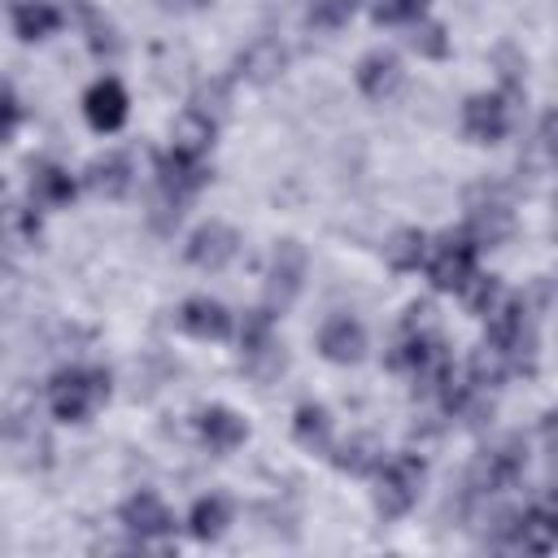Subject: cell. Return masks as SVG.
I'll use <instances>...</instances> for the list:
<instances>
[{"label":"cell","instance_id":"obj_18","mask_svg":"<svg viewBox=\"0 0 558 558\" xmlns=\"http://www.w3.org/2000/svg\"><path fill=\"white\" fill-rule=\"evenodd\" d=\"M283 61H288V52H283L279 39H257V44L244 48V57H240V74L253 78V83H270V78H279Z\"/></svg>","mask_w":558,"mask_h":558},{"label":"cell","instance_id":"obj_12","mask_svg":"<svg viewBox=\"0 0 558 558\" xmlns=\"http://www.w3.org/2000/svg\"><path fill=\"white\" fill-rule=\"evenodd\" d=\"M466 235L475 240V244H501L506 235H510V209H506V201H497L493 192L484 196V192H475L471 196V214H466Z\"/></svg>","mask_w":558,"mask_h":558},{"label":"cell","instance_id":"obj_9","mask_svg":"<svg viewBox=\"0 0 558 558\" xmlns=\"http://www.w3.org/2000/svg\"><path fill=\"white\" fill-rule=\"evenodd\" d=\"M235 253H240V235L227 222H205L187 240V262L201 266V270H222Z\"/></svg>","mask_w":558,"mask_h":558},{"label":"cell","instance_id":"obj_23","mask_svg":"<svg viewBox=\"0 0 558 558\" xmlns=\"http://www.w3.org/2000/svg\"><path fill=\"white\" fill-rule=\"evenodd\" d=\"M554 545V514H549V506H532V510H523L519 514V523H514V549H549Z\"/></svg>","mask_w":558,"mask_h":558},{"label":"cell","instance_id":"obj_31","mask_svg":"<svg viewBox=\"0 0 558 558\" xmlns=\"http://www.w3.org/2000/svg\"><path fill=\"white\" fill-rule=\"evenodd\" d=\"M432 0H375V22L397 26V22H418Z\"/></svg>","mask_w":558,"mask_h":558},{"label":"cell","instance_id":"obj_32","mask_svg":"<svg viewBox=\"0 0 558 558\" xmlns=\"http://www.w3.org/2000/svg\"><path fill=\"white\" fill-rule=\"evenodd\" d=\"M410 48H414L418 57H445V52H449L445 26H440V22H423V26H414V35H410Z\"/></svg>","mask_w":558,"mask_h":558},{"label":"cell","instance_id":"obj_2","mask_svg":"<svg viewBox=\"0 0 558 558\" xmlns=\"http://www.w3.org/2000/svg\"><path fill=\"white\" fill-rule=\"evenodd\" d=\"M379 471V484H375V510L384 519H401L418 493H423V480H427V462L418 453H392L388 462L375 466Z\"/></svg>","mask_w":558,"mask_h":558},{"label":"cell","instance_id":"obj_16","mask_svg":"<svg viewBox=\"0 0 558 558\" xmlns=\"http://www.w3.org/2000/svg\"><path fill=\"white\" fill-rule=\"evenodd\" d=\"M179 327L196 340H222L231 331V314L209 296H192L179 305Z\"/></svg>","mask_w":558,"mask_h":558},{"label":"cell","instance_id":"obj_6","mask_svg":"<svg viewBox=\"0 0 558 558\" xmlns=\"http://www.w3.org/2000/svg\"><path fill=\"white\" fill-rule=\"evenodd\" d=\"M301 279H305V248L296 240H279V248L270 253V270H266V305L288 310L292 296L301 292Z\"/></svg>","mask_w":558,"mask_h":558},{"label":"cell","instance_id":"obj_14","mask_svg":"<svg viewBox=\"0 0 558 558\" xmlns=\"http://www.w3.org/2000/svg\"><path fill=\"white\" fill-rule=\"evenodd\" d=\"M357 87H362L366 100H388L401 87V61H397V52H384V48L366 52L357 61Z\"/></svg>","mask_w":558,"mask_h":558},{"label":"cell","instance_id":"obj_15","mask_svg":"<svg viewBox=\"0 0 558 558\" xmlns=\"http://www.w3.org/2000/svg\"><path fill=\"white\" fill-rule=\"evenodd\" d=\"M196 432H201V440H205L214 453H231L235 445H244L248 423H244L235 410H227V405H209V410H201Z\"/></svg>","mask_w":558,"mask_h":558},{"label":"cell","instance_id":"obj_19","mask_svg":"<svg viewBox=\"0 0 558 558\" xmlns=\"http://www.w3.org/2000/svg\"><path fill=\"white\" fill-rule=\"evenodd\" d=\"M214 131H218V122L209 113H201V109L187 105V113L174 122V148L179 153H192V157H205L209 144H214Z\"/></svg>","mask_w":558,"mask_h":558},{"label":"cell","instance_id":"obj_29","mask_svg":"<svg viewBox=\"0 0 558 558\" xmlns=\"http://www.w3.org/2000/svg\"><path fill=\"white\" fill-rule=\"evenodd\" d=\"M357 0H310V26L318 31H340L353 17Z\"/></svg>","mask_w":558,"mask_h":558},{"label":"cell","instance_id":"obj_1","mask_svg":"<svg viewBox=\"0 0 558 558\" xmlns=\"http://www.w3.org/2000/svg\"><path fill=\"white\" fill-rule=\"evenodd\" d=\"M105 401H109V375L100 366H70L48 388V405L61 423H87Z\"/></svg>","mask_w":558,"mask_h":558},{"label":"cell","instance_id":"obj_22","mask_svg":"<svg viewBox=\"0 0 558 558\" xmlns=\"http://www.w3.org/2000/svg\"><path fill=\"white\" fill-rule=\"evenodd\" d=\"M35 235H39V214L26 209V205H17V201H4L0 205V244L26 248Z\"/></svg>","mask_w":558,"mask_h":558},{"label":"cell","instance_id":"obj_24","mask_svg":"<svg viewBox=\"0 0 558 558\" xmlns=\"http://www.w3.org/2000/svg\"><path fill=\"white\" fill-rule=\"evenodd\" d=\"M13 26H17L22 39H48L61 26V13L48 0H26V4L13 9Z\"/></svg>","mask_w":558,"mask_h":558},{"label":"cell","instance_id":"obj_7","mask_svg":"<svg viewBox=\"0 0 558 558\" xmlns=\"http://www.w3.org/2000/svg\"><path fill=\"white\" fill-rule=\"evenodd\" d=\"M462 131H466V140H475V144H497V140L510 131V109H506V100H501V96H488V92L471 96V100L462 105Z\"/></svg>","mask_w":558,"mask_h":558},{"label":"cell","instance_id":"obj_27","mask_svg":"<svg viewBox=\"0 0 558 558\" xmlns=\"http://www.w3.org/2000/svg\"><path fill=\"white\" fill-rule=\"evenodd\" d=\"M506 371H510V357L497 349V344H484V349H475L471 353V362H466V379L475 384V388H497L501 379H506Z\"/></svg>","mask_w":558,"mask_h":558},{"label":"cell","instance_id":"obj_20","mask_svg":"<svg viewBox=\"0 0 558 558\" xmlns=\"http://www.w3.org/2000/svg\"><path fill=\"white\" fill-rule=\"evenodd\" d=\"M227 523H231L227 497H218V493L196 497V506H192V514H187V527H192L196 541H218V536L227 532Z\"/></svg>","mask_w":558,"mask_h":558},{"label":"cell","instance_id":"obj_28","mask_svg":"<svg viewBox=\"0 0 558 558\" xmlns=\"http://www.w3.org/2000/svg\"><path fill=\"white\" fill-rule=\"evenodd\" d=\"M379 462H384V449H379L375 436H353V440H344L340 453H336V466L349 471V475H371Z\"/></svg>","mask_w":558,"mask_h":558},{"label":"cell","instance_id":"obj_5","mask_svg":"<svg viewBox=\"0 0 558 558\" xmlns=\"http://www.w3.org/2000/svg\"><path fill=\"white\" fill-rule=\"evenodd\" d=\"M240 362H244V371L253 379H275L283 371V349H279V340L270 331V314L266 310L244 318V327H240Z\"/></svg>","mask_w":558,"mask_h":558},{"label":"cell","instance_id":"obj_4","mask_svg":"<svg viewBox=\"0 0 558 558\" xmlns=\"http://www.w3.org/2000/svg\"><path fill=\"white\" fill-rule=\"evenodd\" d=\"M523 462H527V449L519 436H506L497 445H488L475 462H471V488L475 493H501L510 488L519 475H523Z\"/></svg>","mask_w":558,"mask_h":558},{"label":"cell","instance_id":"obj_26","mask_svg":"<svg viewBox=\"0 0 558 558\" xmlns=\"http://www.w3.org/2000/svg\"><path fill=\"white\" fill-rule=\"evenodd\" d=\"M292 436H296V445L323 453L331 445V418H327V410L323 405H301L296 418H292Z\"/></svg>","mask_w":558,"mask_h":558},{"label":"cell","instance_id":"obj_8","mask_svg":"<svg viewBox=\"0 0 558 558\" xmlns=\"http://www.w3.org/2000/svg\"><path fill=\"white\" fill-rule=\"evenodd\" d=\"M205 179H209L205 157H192V153H179V148H170V153L157 157V183H161L166 201H174V205H179L183 196H192Z\"/></svg>","mask_w":558,"mask_h":558},{"label":"cell","instance_id":"obj_11","mask_svg":"<svg viewBox=\"0 0 558 558\" xmlns=\"http://www.w3.org/2000/svg\"><path fill=\"white\" fill-rule=\"evenodd\" d=\"M318 349H323L327 362L353 366V362H362V353H366V331H362L357 318L336 314V318L323 323V331H318Z\"/></svg>","mask_w":558,"mask_h":558},{"label":"cell","instance_id":"obj_3","mask_svg":"<svg viewBox=\"0 0 558 558\" xmlns=\"http://www.w3.org/2000/svg\"><path fill=\"white\" fill-rule=\"evenodd\" d=\"M475 248H480V244H475L466 231H458V235H440V240L427 248V257H423L432 288H440V292H458V288L475 275Z\"/></svg>","mask_w":558,"mask_h":558},{"label":"cell","instance_id":"obj_34","mask_svg":"<svg viewBox=\"0 0 558 558\" xmlns=\"http://www.w3.org/2000/svg\"><path fill=\"white\" fill-rule=\"evenodd\" d=\"M17 118H22V105H17V96H13V87L0 78V144L13 135V126H17Z\"/></svg>","mask_w":558,"mask_h":558},{"label":"cell","instance_id":"obj_25","mask_svg":"<svg viewBox=\"0 0 558 558\" xmlns=\"http://www.w3.org/2000/svg\"><path fill=\"white\" fill-rule=\"evenodd\" d=\"M384 257H388L392 270H418L423 257H427V235H423L418 227H405V231H397V235L384 244Z\"/></svg>","mask_w":558,"mask_h":558},{"label":"cell","instance_id":"obj_13","mask_svg":"<svg viewBox=\"0 0 558 558\" xmlns=\"http://www.w3.org/2000/svg\"><path fill=\"white\" fill-rule=\"evenodd\" d=\"M83 113H87V122L96 131H118L126 122V92H122V83L118 78L92 83L87 96H83Z\"/></svg>","mask_w":558,"mask_h":558},{"label":"cell","instance_id":"obj_30","mask_svg":"<svg viewBox=\"0 0 558 558\" xmlns=\"http://www.w3.org/2000/svg\"><path fill=\"white\" fill-rule=\"evenodd\" d=\"M78 17L87 26V39H92V52L96 57H113L118 52V39H113V26L92 9V4H78Z\"/></svg>","mask_w":558,"mask_h":558},{"label":"cell","instance_id":"obj_21","mask_svg":"<svg viewBox=\"0 0 558 558\" xmlns=\"http://www.w3.org/2000/svg\"><path fill=\"white\" fill-rule=\"evenodd\" d=\"M31 196H35L39 205H70V201H74V179H70V170H61V166H52V161L35 166V170H31Z\"/></svg>","mask_w":558,"mask_h":558},{"label":"cell","instance_id":"obj_33","mask_svg":"<svg viewBox=\"0 0 558 558\" xmlns=\"http://www.w3.org/2000/svg\"><path fill=\"white\" fill-rule=\"evenodd\" d=\"M423 331H436V310L427 301H414L401 318V336H423Z\"/></svg>","mask_w":558,"mask_h":558},{"label":"cell","instance_id":"obj_10","mask_svg":"<svg viewBox=\"0 0 558 558\" xmlns=\"http://www.w3.org/2000/svg\"><path fill=\"white\" fill-rule=\"evenodd\" d=\"M122 527H126L140 545H153L157 536L174 532V519H170V510H166L161 497H153V493H135V497L122 506Z\"/></svg>","mask_w":558,"mask_h":558},{"label":"cell","instance_id":"obj_17","mask_svg":"<svg viewBox=\"0 0 558 558\" xmlns=\"http://www.w3.org/2000/svg\"><path fill=\"white\" fill-rule=\"evenodd\" d=\"M87 187L92 192H100V196H122L126 187H131V157L126 153H105V157H96L92 166H87Z\"/></svg>","mask_w":558,"mask_h":558}]
</instances>
